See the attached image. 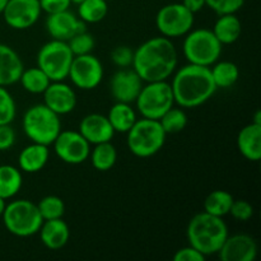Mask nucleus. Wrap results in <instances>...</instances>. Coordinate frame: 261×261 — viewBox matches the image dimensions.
I'll return each instance as SVG.
<instances>
[{"label":"nucleus","instance_id":"32","mask_svg":"<svg viewBox=\"0 0 261 261\" xmlns=\"http://www.w3.org/2000/svg\"><path fill=\"white\" fill-rule=\"evenodd\" d=\"M37 208L43 221L63 218L64 213H65V204H64V200L56 195L43 196L38 201Z\"/></svg>","mask_w":261,"mask_h":261},{"label":"nucleus","instance_id":"34","mask_svg":"<svg viewBox=\"0 0 261 261\" xmlns=\"http://www.w3.org/2000/svg\"><path fill=\"white\" fill-rule=\"evenodd\" d=\"M68 45L70 47L71 53L74 56L86 55V54H92L94 46H96V41L91 33L83 31L76 35H74L70 40L68 41Z\"/></svg>","mask_w":261,"mask_h":261},{"label":"nucleus","instance_id":"27","mask_svg":"<svg viewBox=\"0 0 261 261\" xmlns=\"http://www.w3.org/2000/svg\"><path fill=\"white\" fill-rule=\"evenodd\" d=\"M212 78L217 88L227 89L233 87L240 78V69L234 63L228 60L216 61L211 66Z\"/></svg>","mask_w":261,"mask_h":261},{"label":"nucleus","instance_id":"11","mask_svg":"<svg viewBox=\"0 0 261 261\" xmlns=\"http://www.w3.org/2000/svg\"><path fill=\"white\" fill-rule=\"evenodd\" d=\"M105 70L101 60L92 54L74 56L69 69L68 78L75 88L92 91L103 81Z\"/></svg>","mask_w":261,"mask_h":261},{"label":"nucleus","instance_id":"21","mask_svg":"<svg viewBox=\"0 0 261 261\" xmlns=\"http://www.w3.org/2000/svg\"><path fill=\"white\" fill-rule=\"evenodd\" d=\"M237 149L250 162L261 160V124L251 122L240 130L237 135Z\"/></svg>","mask_w":261,"mask_h":261},{"label":"nucleus","instance_id":"9","mask_svg":"<svg viewBox=\"0 0 261 261\" xmlns=\"http://www.w3.org/2000/svg\"><path fill=\"white\" fill-rule=\"evenodd\" d=\"M74 55L66 41L51 40L37 53V66L51 82L65 81Z\"/></svg>","mask_w":261,"mask_h":261},{"label":"nucleus","instance_id":"35","mask_svg":"<svg viewBox=\"0 0 261 261\" xmlns=\"http://www.w3.org/2000/svg\"><path fill=\"white\" fill-rule=\"evenodd\" d=\"M246 0H205V5L211 8L216 14H228L237 13L244 7Z\"/></svg>","mask_w":261,"mask_h":261},{"label":"nucleus","instance_id":"38","mask_svg":"<svg viewBox=\"0 0 261 261\" xmlns=\"http://www.w3.org/2000/svg\"><path fill=\"white\" fill-rule=\"evenodd\" d=\"M17 140V134L12 124L0 125V152H5L13 148Z\"/></svg>","mask_w":261,"mask_h":261},{"label":"nucleus","instance_id":"30","mask_svg":"<svg viewBox=\"0 0 261 261\" xmlns=\"http://www.w3.org/2000/svg\"><path fill=\"white\" fill-rule=\"evenodd\" d=\"M76 7H78V18L86 24L101 22L109 13L107 0H84Z\"/></svg>","mask_w":261,"mask_h":261},{"label":"nucleus","instance_id":"10","mask_svg":"<svg viewBox=\"0 0 261 261\" xmlns=\"http://www.w3.org/2000/svg\"><path fill=\"white\" fill-rule=\"evenodd\" d=\"M195 14L186 9L182 3L163 5L155 15V27L161 36L167 38L184 37L193 30Z\"/></svg>","mask_w":261,"mask_h":261},{"label":"nucleus","instance_id":"28","mask_svg":"<svg viewBox=\"0 0 261 261\" xmlns=\"http://www.w3.org/2000/svg\"><path fill=\"white\" fill-rule=\"evenodd\" d=\"M18 82L22 88L31 94H42L51 83L50 78L38 66L23 69Z\"/></svg>","mask_w":261,"mask_h":261},{"label":"nucleus","instance_id":"3","mask_svg":"<svg viewBox=\"0 0 261 261\" xmlns=\"http://www.w3.org/2000/svg\"><path fill=\"white\" fill-rule=\"evenodd\" d=\"M228 234V227L223 218L206 212L195 214L186 228L189 245L195 247L204 256L218 254Z\"/></svg>","mask_w":261,"mask_h":261},{"label":"nucleus","instance_id":"24","mask_svg":"<svg viewBox=\"0 0 261 261\" xmlns=\"http://www.w3.org/2000/svg\"><path fill=\"white\" fill-rule=\"evenodd\" d=\"M110 124L115 133H121L126 134L135 121L138 120L137 111L132 107V103H125V102H115L110 109L107 115Z\"/></svg>","mask_w":261,"mask_h":261},{"label":"nucleus","instance_id":"2","mask_svg":"<svg viewBox=\"0 0 261 261\" xmlns=\"http://www.w3.org/2000/svg\"><path fill=\"white\" fill-rule=\"evenodd\" d=\"M175 105L182 109H195L208 102L217 92L208 66L186 64L176 69L171 81Z\"/></svg>","mask_w":261,"mask_h":261},{"label":"nucleus","instance_id":"43","mask_svg":"<svg viewBox=\"0 0 261 261\" xmlns=\"http://www.w3.org/2000/svg\"><path fill=\"white\" fill-rule=\"evenodd\" d=\"M252 122L261 124V112H260V110H257V111H256V114H255V116H254V121H252Z\"/></svg>","mask_w":261,"mask_h":261},{"label":"nucleus","instance_id":"4","mask_svg":"<svg viewBox=\"0 0 261 261\" xmlns=\"http://www.w3.org/2000/svg\"><path fill=\"white\" fill-rule=\"evenodd\" d=\"M22 129L31 142L51 145L61 132L60 116L45 103L33 105L23 115Z\"/></svg>","mask_w":261,"mask_h":261},{"label":"nucleus","instance_id":"15","mask_svg":"<svg viewBox=\"0 0 261 261\" xmlns=\"http://www.w3.org/2000/svg\"><path fill=\"white\" fill-rule=\"evenodd\" d=\"M257 244L255 239L246 233L227 236L219 249L218 256L222 261H254L257 257Z\"/></svg>","mask_w":261,"mask_h":261},{"label":"nucleus","instance_id":"14","mask_svg":"<svg viewBox=\"0 0 261 261\" xmlns=\"http://www.w3.org/2000/svg\"><path fill=\"white\" fill-rule=\"evenodd\" d=\"M144 82L137 71L130 68L119 69L110 81V92L116 102L133 103L137 99Z\"/></svg>","mask_w":261,"mask_h":261},{"label":"nucleus","instance_id":"36","mask_svg":"<svg viewBox=\"0 0 261 261\" xmlns=\"http://www.w3.org/2000/svg\"><path fill=\"white\" fill-rule=\"evenodd\" d=\"M229 214L236 221L247 222L254 216V206H252L251 203H249L247 200H244V199L233 200L231 209H229Z\"/></svg>","mask_w":261,"mask_h":261},{"label":"nucleus","instance_id":"22","mask_svg":"<svg viewBox=\"0 0 261 261\" xmlns=\"http://www.w3.org/2000/svg\"><path fill=\"white\" fill-rule=\"evenodd\" d=\"M48 158H50L48 145L32 142L20 150L18 155V168L23 172L37 173L45 168Z\"/></svg>","mask_w":261,"mask_h":261},{"label":"nucleus","instance_id":"6","mask_svg":"<svg viewBox=\"0 0 261 261\" xmlns=\"http://www.w3.org/2000/svg\"><path fill=\"white\" fill-rule=\"evenodd\" d=\"M127 134V148L139 158H149L163 148L167 134L158 120L138 119Z\"/></svg>","mask_w":261,"mask_h":261},{"label":"nucleus","instance_id":"29","mask_svg":"<svg viewBox=\"0 0 261 261\" xmlns=\"http://www.w3.org/2000/svg\"><path fill=\"white\" fill-rule=\"evenodd\" d=\"M233 196L227 190H214L204 200V212L212 214V216L221 217L229 214L232 203H233Z\"/></svg>","mask_w":261,"mask_h":261},{"label":"nucleus","instance_id":"26","mask_svg":"<svg viewBox=\"0 0 261 261\" xmlns=\"http://www.w3.org/2000/svg\"><path fill=\"white\" fill-rule=\"evenodd\" d=\"M89 158L94 170L99 172H107L116 165L117 150L111 142L99 143L91 148Z\"/></svg>","mask_w":261,"mask_h":261},{"label":"nucleus","instance_id":"5","mask_svg":"<svg viewBox=\"0 0 261 261\" xmlns=\"http://www.w3.org/2000/svg\"><path fill=\"white\" fill-rule=\"evenodd\" d=\"M2 218L7 231L17 237L35 236L43 222L37 204L27 199H17L7 203Z\"/></svg>","mask_w":261,"mask_h":261},{"label":"nucleus","instance_id":"44","mask_svg":"<svg viewBox=\"0 0 261 261\" xmlns=\"http://www.w3.org/2000/svg\"><path fill=\"white\" fill-rule=\"evenodd\" d=\"M7 3L8 0H0V14H3V12H4L5 7H7Z\"/></svg>","mask_w":261,"mask_h":261},{"label":"nucleus","instance_id":"7","mask_svg":"<svg viewBox=\"0 0 261 261\" xmlns=\"http://www.w3.org/2000/svg\"><path fill=\"white\" fill-rule=\"evenodd\" d=\"M184 37L182 54L189 64L211 68L221 58L223 45L217 40L212 30H191Z\"/></svg>","mask_w":261,"mask_h":261},{"label":"nucleus","instance_id":"41","mask_svg":"<svg viewBox=\"0 0 261 261\" xmlns=\"http://www.w3.org/2000/svg\"><path fill=\"white\" fill-rule=\"evenodd\" d=\"M182 5L194 14H196L200 10H203L204 7H206L205 0H182Z\"/></svg>","mask_w":261,"mask_h":261},{"label":"nucleus","instance_id":"18","mask_svg":"<svg viewBox=\"0 0 261 261\" xmlns=\"http://www.w3.org/2000/svg\"><path fill=\"white\" fill-rule=\"evenodd\" d=\"M78 132L89 144L111 142L115 135L107 116L102 114H88L79 122Z\"/></svg>","mask_w":261,"mask_h":261},{"label":"nucleus","instance_id":"17","mask_svg":"<svg viewBox=\"0 0 261 261\" xmlns=\"http://www.w3.org/2000/svg\"><path fill=\"white\" fill-rule=\"evenodd\" d=\"M46 31L54 40L68 42L74 35L86 31V23L82 22L78 15L70 10H63L59 13L47 14Z\"/></svg>","mask_w":261,"mask_h":261},{"label":"nucleus","instance_id":"8","mask_svg":"<svg viewBox=\"0 0 261 261\" xmlns=\"http://www.w3.org/2000/svg\"><path fill=\"white\" fill-rule=\"evenodd\" d=\"M135 105L142 117L160 120L166 111L175 106L170 82H145L135 99Z\"/></svg>","mask_w":261,"mask_h":261},{"label":"nucleus","instance_id":"42","mask_svg":"<svg viewBox=\"0 0 261 261\" xmlns=\"http://www.w3.org/2000/svg\"><path fill=\"white\" fill-rule=\"evenodd\" d=\"M5 206H7V200L3 198H0V217H2L3 213H4Z\"/></svg>","mask_w":261,"mask_h":261},{"label":"nucleus","instance_id":"31","mask_svg":"<svg viewBox=\"0 0 261 261\" xmlns=\"http://www.w3.org/2000/svg\"><path fill=\"white\" fill-rule=\"evenodd\" d=\"M158 121H160L161 126L163 127L166 134H176V133L182 132L188 126L189 119L182 107L172 106L162 115V117Z\"/></svg>","mask_w":261,"mask_h":261},{"label":"nucleus","instance_id":"23","mask_svg":"<svg viewBox=\"0 0 261 261\" xmlns=\"http://www.w3.org/2000/svg\"><path fill=\"white\" fill-rule=\"evenodd\" d=\"M212 32L222 45H232L239 40L242 33L241 19L237 17L236 13L218 15Z\"/></svg>","mask_w":261,"mask_h":261},{"label":"nucleus","instance_id":"16","mask_svg":"<svg viewBox=\"0 0 261 261\" xmlns=\"http://www.w3.org/2000/svg\"><path fill=\"white\" fill-rule=\"evenodd\" d=\"M43 103L53 110L59 116L68 115L75 110L78 98L76 93L70 84H66L64 81L51 82L47 88L42 93Z\"/></svg>","mask_w":261,"mask_h":261},{"label":"nucleus","instance_id":"1","mask_svg":"<svg viewBox=\"0 0 261 261\" xmlns=\"http://www.w3.org/2000/svg\"><path fill=\"white\" fill-rule=\"evenodd\" d=\"M178 64V54L171 38L158 36L134 50L132 68L144 82L168 81Z\"/></svg>","mask_w":261,"mask_h":261},{"label":"nucleus","instance_id":"45","mask_svg":"<svg viewBox=\"0 0 261 261\" xmlns=\"http://www.w3.org/2000/svg\"><path fill=\"white\" fill-rule=\"evenodd\" d=\"M82 2H84V0H70L71 4H75V5H79Z\"/></svg>","mask_w":261,"mask_h":261},{"label":"nucleus","instance_id":"25","mask_svg":"<svg viewBox=\"0 0 261 261\" xmlns=\"http://www.w3.org/2000/svg\"><path fill=\"white\" fill-rule=\"evenodd\" d=\"M23 185L22 171L12 165H0V198L9 200L20 191Z\"/></svg>","mask_w":261,"mask_h":261},{"label":"nucleus","instance_id":"40","mask_svg":"<svg viewBox=\"0 0 261 261\" xmlns=\"http://www.w3.org/2000/svg\"><path fill=\"white\" fill-rule=\"evenodd\" d=\"M38 2H40L41 10L46 14L68 10L71 5L70 0H38Z\"/></svg>","mask_w":261,"mask_h":261},{"label":"nucleus","instance_id":"13","mask_svg":"<svg viewBox=\"0 0 261 261\" xmlns=\"http://www.w3.org/2000/svg\"><path fill=\"white\" fill-rule=\"evenodd\" d=\"M41 13L42 10L38 0H8L2 15L10 28L23 31L35 25Z\"/></svg>","mask_w":261,"mask_h":261},{"label":"nucleus","instance_id":"19","mask_svg":"<svg viewBox=\"0 0 261 261\" xmlns=\"http://www.w3.org/2000/svg\"><path fill=\"white\" fill-rule=\"evenodd\" d=\"M24 65L17 51L5 43H0V86L9 87L17 83Z\"/></svg>","mask_w":261,"mask_h":261},{"label":"nucleus","instance_id":"39","mask_svg":"<svg viewBox=\"0 0 261 261\" xmlns=\"http://www.w3.org/2000/svg\"><path fill=\"white\" fill-rule=\"evenodd\" d=\"M205 259L206 256L190 245L181 247L173 255V261H204Z\"/></svg>","mask_w":261,"mask_h":261},{"label":"nucleus","instance_id":"12","mask_svg":"<svg viewBox=\"0 0 261 261\" xmlns=\"http://www.w3.org/2000/svg\"><path fill=\"white\" fill-rule=\"evenodd\" d=\"M53 144L59 160L68 165L84 163L91 153V144L78 130H61Z\"/></svg>","mask_w":261,"mask_h":261},{"label":"nucleus","instance_id":"33","mask_svg":"<svg viewBox=\"0 0 261 261\" xmlns=\"http://www.w3.org/2000/svg\"><path fill=\"white\" fill-rule=\"evenodd\" d=\"M17 115V103L7 87L0 86V125L12 124Z\"/></svg>","mask_w":261,"mask_h":261},{"label":"nucleus","instance_id":"37","mask_svg":"<svg viewBox=\"0 0 261 261\" xmlns=\"http://www.w3.org/2000/svg\"><path fill=\"white\" fill-rule=\"evenodd\" d=\"M133 59H134V50L129 46H117L111 51V60L119 69L130 68L133 65Z\"/></svg>","mask_w":261,"mask_h":261},{"label":"nucleus","instance_id":"20","mask_svg":"<svg viewBox=\"0 0 261 261\" xmlns=\"http://www.w3.org/2000/svg\"><path fill=\"white\" fill-rule=\"evenodd\" d=\"M38 234L43 246L50 250H60L70 239V228L63 218L48 219L42 222Z\"/></svg>","mask_w":261,"mask_h":261}]
</instances>
